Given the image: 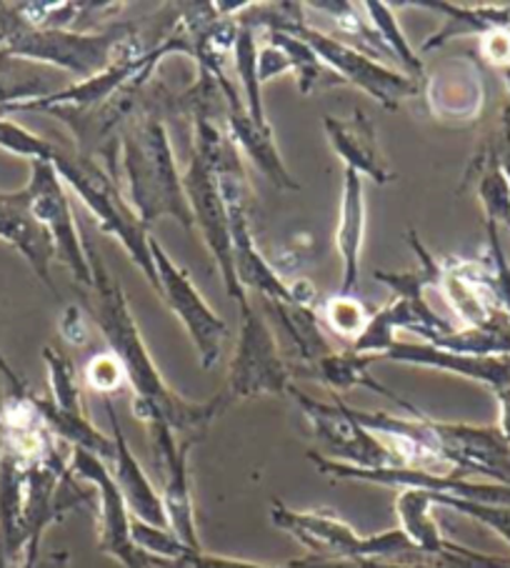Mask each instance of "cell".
<instances>
[{
    "instance_id": "38",
    "label": "cell",
    "mask_w": 510,
    "mask_h": 568,
    "mask_svg": "<svg viewBox=\"0 0 510 568\" xmlns=\"http://www.w3.org/2000/svg\"><path fill=\"white\" fill-rule=\"evenodd\" d=\"M293 65H290V58L280 51L278 45H263L258 51V81L261 85L268 83L271 78H278L283 73H290Z\"/></svg>"
},
{
    "instance_id": "8",
    "label": "cell",
    "mask_w": 510,
    "mask_h": 568,
    "mask_svg": "<svg viewBox=\"0 0 510 568\" xmlns=\"http://www.w3.org/2000/svg\"><path fill=\"white\" fill-rule=\"evenodd\" d=\"M293 388V371L280 356L268 321L251 303L241 306V331L228 381L221 390L225 408L258 396H286Z\"/></svg>"
},
{
    "instance_id": "1",
    "label": "cell",
    "mask_w": 510,
    "mask_h": 568,
    "mask_svg": "<svg viewBox=\"0 0 510 568\" xmlns=\"http://www.w3.org/2000/svg\"><path fill=\"white\" fill-rule=\"evenodd\" d=\"M85 251L88 261H91L93 283L88 288H81L83 306L95 326L101 328L108 346H111V354L121 361L128 376V386L133 388L135 416L141 420L161 418L178 436L201 438L213 420L223 416L228 408L223 406L221 396L195 404V400L178 396L165 384L159 366L151 358L149 346H145L141 336V328L135 323L123 286L111 276L103 258L98 256L88 241Z\"/></svg>"
},
{
    "instance_id": "7",
    "label": "cell",
    "mask_w": 510,
    "mask_h": 568,
    "mask_svg": "<svg viewBox=\"0 0 510 568\" xmlns=\"http://www.w3.org/2000/svg\"><path fill=\"white\" fill-rule=\"evenodd\" d=\"M271 521L280 531L306 546L313 558L323 561H428L430 556L420 554L408 541L400 528H390L376 536H360L343 518L326 511H296L280 501L271 504Z\"/></svg>"
},
{
    "instance_id": "35",
    "label": "cell",
    "mask_w": 510,
    "mask_h": 568,
    "mask_svg": "<svg viewBox=\"0 0 510 568\" xmlns=\"http://www.w3.org/2000/svg\"><path fill=\"white\" fill-rule=\"evenodd\" d=\"M486 231H488V271H486V281L488 288L493 291V296L498 301L500 311L506 313L510 321V263L503 253V246H500V236H498V225L486 221Z\"/></svg>"
},
{
    "instance_id": "15",
    "label": "cell",
    "mask_w": 510,
    "mask_h": 568,
    "mask_svg": "<svg viewBox=\"0 0 510 568\" xmlns=\"http://www.w3.org/2000/svg\"><path fill=\"white\" fill-rule=\"evenodd\" d=\"M223 93H225V133L233 141L238 151H243L253 165H258V171L266 175V179L276 185L280 191H298V181L293 179L286 161L280 159L276 149V141H273V129H261L255 123L248 111H245L243 98L235 91L231 78L223 81Z\"/></svg>"
},
{
    "instance_id": "24",
    "label": "cell",
    "mask_w": 510,
    "mask_h": 568,
    "mask_svg": "<svg viewBox=\"0 0 510 568\" xmlns=\"http://www.w3.org/2000/svg\"><path fill=\"white\" fill-rule=\"evenodd\" d=\"M436 498L428 491H414L406 488L396 498V516L398 528L408 536V541L414 544L420 554L430 558H453L466 551V546H458L448 541L440 531V526L434 516Z\"/></svg>"
},
{
    "instance_id": "13",
    "label": "cell",
    "mask_w": 510,
    "mask_h": 568,
    "mask_svg": "<svg viewBox=\"0 0 510 568\" xmlns=\"http://www.w3.org/2000/svg\"><path fill=\"white\" fill-rule=\"evenodd\" d=\"M149 246L155 263V273H159L161 298L169 303V308L178 316L183 328L188 331L193 346L198 351L201 366L213 368L221 358L223 338L225 333H228V326H225V321L208 306V301L201 296V291L193 286L188 271L181 268L178 263L169 256V251L161 246L153 233Z\"/></svg>"
},
{
    "instance_id": "39",
    "label": "cell",
    "mask_w": 510,
    "mask_h": 568,
    "mask_svg": "<svg viewBox=\"0 0 510 568\" xmlns=\"http://www.w3.org/2000/svg\"><path fill=\"white\" fill-rule=\"evenodd\" d=\"M480 53L486 55L490 65L506 71V68H510V31H498L480 38Z\"/></svg>"
},
{
    "instance_id": "29",
    "label": "cell",
    "mask_w": 510,
    "mask_h": 568,
    "mask_svg": "<svg viewBox=\"0 0 510 568\" xmlns=\"http://www.w3.org/2000/svg\"><path fill=\"white\" fill-rule=\"evenodd\" d=\"M233 58L235 73L241 78L245 111H248L251 119L258 123L261 129H271V123L266 119V108H263V93L258 81V48H255V31H251V28L241 26L238 38H235L233 45Z\"/></svg>"
},
{
    "instance_id": "26",
    "label": "cell",
    "mask_w": 510,
    "mask_h": 568,
    "mask_svg": "<svg viewBox=\"0 0 510 568\" xmlns=\"http://www.w3.org/2000/svg\"><path fill=\"white\" fill-rule=\"evenodd\" d=\"M55 91H61L43 65L28 63L11 53L0 51V115L6 108L23 101H35Z\"/></svg>"
},
{
    "instance_id": "18",
    "label": "cell",
    "mask_w": 510,
    "mask_h": 568,
    "mask_svg": "<svg viewBox=\"0 0 510 568\" xmlns=\"http://www.w3.org/2000/svg\"><path fill=\"white\" fill-rule=\"evenodd\" d=\"M380 361H396V364L436 368V371H443V374L476 381V384H483L490 390H496L510 381V358L453 354V351L430 346L426 341H420V344L396 341V344L380 356Z\"/></svg>"
},
{
    "instance_id": "25",
    "label": "cell",
    "mask_w": 510,
    "mask_h": 568,
    "mask_svg": "<svg viewBox=\"0 0 510 568\" xmlns=\"http://www.w3.org/2000/svg\"><path fill=\"white\" fill-rule=\"evenodd\" d=\"M273 316H276L278 326L286 331L293 348L298 351V364H290V371L316 364L318 358L330 354V344L320 333V326L316 321V313L310 311L306 303H278L266 301Z\"/></svg>"
},
{
    "instance_id": "16",
    "label": "cell",
    "mask_w": 510,
    "mask_h": 568,
    "mask_svg": "<svg viewBox=\"0 0 510 568\" xmlns=\"http://www.w3.org/2000/svg\"><path fill=\"white\" fill-rule=\"evenodd\" d=\"M328 143L333 153L346 163L348 171H356L360 179H368L378 185H388L396 179V171L390 169L386 155L380 153L376 123L368 119L366 111H353L348 119H323Z\"/></svg>"
},
{
    "instance_id": "3",
    "label": "cell",
    "mask_w": 510,
    "mask_h": 568,
    "mask_svg": "<svg viewBox=\"0 0 510 568\" xmlns=\"http://www.w3.org/2000/svg\"><path fill=\"white\" fill-rule=\"evenodd\" d=\"M243 8L245 11L235 16V21L243 28H251V31L266 28V31H280L300 38L343 83L358 85L363 93L376 98L386 111H398L400 103L420 93L424 81L394 71V68L382 65L376 58L358 51V48H350L340 43L338 38L316 31L303 16L300 3H245Z\"/></svg>"
},
{
    "instance_id": "27",
    "label": "cell",
    "mask_w": 510,
    "mask_h": 568,
    "mask_svg": "<svg viewBox=\"0 0 510 568\" xmlns=\"http://www.w3.org/2000/svg\"><path fill=\"white\" fill-rule=\"evenodd\" d=\"M363 8H366L368 23L373 26V31L378 33L382 45L388 48L390 61L400 68V73L416 78V81H424L426 78L424 61H420L418 53L410 48L408 38L404 36V31H400L390 6L380 3V0H368V3H363Z\"/></svg>"
},
{
    "instance_id": "17",
    "label": "cell",
    "mask_w": 510,
    "mask_h": 568,
    "mask_svg": "<svg viewBox=\"0 0 510 568\" xmlns=\"http://www.w3.org/2000/svg\"><path fill=\"white\" fill-rule=\"evenodd\" d=\"M103 406H105V414H108V424H111L113 430V446H115V454H113V478L118 484V491H121L123 501L128 506V511H131L133 518H139L143 524H151V526H161V528H171L169 526V516H165V508L161 501V494L155 491V486L151 484L149 474L143 471V466L135 454L131 450V444H128V438L123 434V426L121 420L115 416V408H113V398H103Z\"/></svg>"
},
{
    "instance_id": "6",
    "label": "cell",
    "mask_w": 510,
    "mask_h": 568,
    "mask_svg": "<svg viewBox=\"0 0 510 568\" xmlns=\"http://www.w3.org/2000/svg\"><path fill=\"white\" fill-rule=\"evenodd\" d=\"M195 143L188 161V169L183 171V189L188 199L195 231L201 233L205 246H208L215 266L221 271L223 286L228 298L238 303V308L245 306L248 293L235 276L233 261V239H231V221L225 211V201L215 175V149H218L225 131L218 123L195 119Z\"/></svg>"
},
{
    "instance_id": "44",
    "label": "cell",
    "mask_w": 510,
    "mask_h": 568,
    "mask_svg": "<svg viewBox=\"0 0 510 568\" xmlns=\"http://www.w3.org/2000/svg\"><path fill=\"white\" fill-rule=\"evenodd\" d=\"M503 75H506V83H508V91H510V68H506Z\"/></svg>"
},
{
    "instance_id": "42",
    "label": "cell",
    "mask_w": 510,
    "mask_h": 568,
    "mask_svg": "<svg viewBox=\"0 0 510 568\" xmlns=\"http://www.w3.org/2000/svg\"><path fill=\"white\" fill-rule=\"evenodd\" d=\"M41 541H43V534H35L31 541H28L26 551L21 556V566L18 568H35L38 566V558H41Z\"/></svg>"
},
{
    "instance_id": "45",
    "label": "cell",
    "mask_w": 510,
    "mask_h": 568,
    "mask_svg": "<svg viewBox=\"0 0 510 568\" xmlns=\"http://www.w3.org/2000/svg\"><path fill=\"white\" fill-rule=\"evenodd\" d=\"M0 456H3V434H0Z\"/></svg>"
},
{
    "instance_id": "4",
    "label": "cell",
    "mask_w": 510,
    "mask_h": 568,
    "mask_svg": "<svg viewBox=\"0 0 510 568\" xmlns=\"http://www.w3.org/2000/svg\"><path fill=\"white\" fill-rule=\"evenodd\" d=\"M51 163L55 173L61 175V181L83 201L85 209L91 211L98 229L121 243L128 258L139 266L145 281H149L161 296L159 273H155V263L149 246L151 231L145 229L139 215L131 209V203H128L123 185L115 179V173L108 171L105 165L91 159V155L61 143H55Z\"/></svg>"
},
{
    "instance_id": "5",
    "label": "cell",
    "mask_w": 510,
    "mask_h": 568,
    "mask_svg": "<svg viewBox=\"0 0 510 568\" xmlns=\"http://www.w3.org/2000/svg\"><path fill=\"white\" fill-rule=\"evenodd\" d=\"M139 28L135 26H108L98 33L63 31V28H33L28 26L16 6V26L3 45L6 53H11L21 61L58 68L75 75L78 81H88L98 73L123 61L125 55L141 51Z\"/></svg>"
},
{
    "instance_id": "12",
    "label": "cell",
    "mask_w": 510,
    "mask_h": 568,
    "mask_svg": "<svg viewBox=\"0 0 510 568\" xmlns=\"http://www.w3.org/2000/svg\"><path fill=\"white\" fill-rule=\"evenodd\" d=\"M73 476L91 484L98 494V548L125 568H161L159 561L145 556L133 541V516L128 511L118 484L101 458L83 448H71Z\"/></svg>"
},
{
    "instance_id": "34",
    "label": "cell",
    "mask_w": 510,
    "mask_h": 568,
    "mask_svg": "<svg viewBox=\"0 0 510 568\" xmlns=\"http://www.w3.org/2000/svg\"><path fill=\"white\" fill-rule=\"evenodd\" d=\"M0 149L16 155H23L28 161H48L51 163V155L55 149V141H48L43 135L23 129L21 123L8 119V115H0Z\"/></svg>"
},
{
    "instance_id": "19",
    "label": "cell",
    "mask_w": 510,
    "mask_h": 568,
    "mask_svg": "<svg viewBox=\"0 0 510 568\" xmlns=\"http://www.w3.org/2000/svg\"><path fill=\"white\" fill-rule=\"evenodd\" d=\"M0 241L13 246L21 256L31 263V268L38 278H41L48 288L55 293L53 283V261L55 248L41 223L33 219L31 209H28L26 191L3 193L0 191Z\"/></svg>"
},
{
    "instance_id": "36",
    "label": "cell",
    "mask_w": 510,
    "mask_h": 568,
    "mask_svg": "<svg viewBox=\"0 0 510 568\" xmlns=\"http://www.w3.org/2000/svg\"><path fill=\"white\" fill-rule=\"evenodd\" d=\"M85 384L103 398H111L118 390H123L128 386V376L121 361H118L111 351H103V354L88 361Z\"/></svg>"
},
{
    "instance_id": "40",
    "label": "cell",
    "mask_w": 510,
    "mask_h": 568,
    "mask_svg": "<svg viewBox=\"0 0 510 568\" xmlns=\"http://www.w3.org/2000/svg\"><path fill=\"white\" fill-rule=\"evenodd\" d=\"M493 396L498 400V430L510 444V381L500 388L493 390Z\"/></svg>"
},
{
    "instance_id": "23",
    "label": "cell",
    "mask_w": 510,
    "mask_h": 568,
    "mask_svg": "<svg viewBox=\"0 0 510 568\" xmlns=\"http://www.w3.org/2000/svg\"><path fill=\"white\" fill-rule=\"evenodd\" d=\"M380 361L378 356L370 354H356V351H330L328 356L318 358L316 364L303 366L293 371V376H306V378H316L323 386H328L333 390H353V388H368L376 390V394L386 396L388 400H394L400 408H408L410 400L400 398L394 390H388L380 381L370 374V366Z\"/></svg>"
},
{
    "instance_id": "31",
    "label": "cell",
    "mask_w": 510,
    "mask_h": 568,
    "mask_svg": "<svg viewBox=\"0 0 510 568\" xmlns=\"http://www.w3.org/2000/svg\"><path fill=\"white\" fill-rule=\"evenodd\" d=\"M133 541L145 556L159 561L161 568H169L171 564L178 566L183 558L191 554V548L185 546L171 528L143 524L139 518H133Z\"/></svg>"
},
{
    "instance_id": "32",
    "label": "cell",
    "mask_w": 510,
    "mask_h": 568,
    "mask_svg": "<svg viewBox=\"0 0 510 568\" xmlns=\"http://www.w3.org/2000/svg\"><path fill=\"white\" fill-rule=\"evenodd\" d=\"M326 318H328V326L333 328V333L340 338H348L356 344L360 338V333L366 331L368 321L373 316V311L366 308V303H363L358 296H346V293H336V296H330L326 301Z\"/></svg>"
},
{
    "instance_id": "11",
    "label": "cell",
    "mask_w": 510,
    "mask_h": 568,
    "mask_svg": "<svg viewBox=\"0 0 510 568\" xmlns=\"http://www.w3.org/2000/svg\"><path fill=\"white\" fill-rule=\"evenodd\" d=\"M288 396L296 400L300 414L306 416L308 426L316 436L318 444L326 450V458H333L338 464L358 466V468H386L400 466L394 450H390L378 436L363 428L356 418L350 416L348 404L340 398L326 404L316 400L308 394H303L296 386L288 390Z\"/></svg>"
},
{
    "instance_id": "33",
    "label": "cell",
    "mask_w": 510,
    "mask_h": 568,
    "mask_svg": "<svg viewBox=\"0 0 510 568\" xmlns=\"http://www.w3.org/2000/svg\"><path fill=\"white\" fill-rule=\"evenodd\" d=\"M434 498H436V506H446L460 516L473 518L476 524L490 528V531L503 538V541L510 546V504H480V501H468V498L438 496V494H434Z\"/></svg>"
},
{
    "instance_id": "28",
    "label": "cell",
    "mask_w": 510,
    "mask_h": 568,
    "mask_svg": "<svg viewBox=\"0 0 510 568\" xmlns=\"http://www.w3.org/2000/svg\"><path fill=\"white\" fill-rule=\"evenodd\" d=\"M268 41L273 45H278L280 51L290 58L293 73L298 75V88L303 95H310L313 91H320V88L343 85L340 78L333 73L330 68L300 41V38L280 33V31H268Z\"/></svg>"
},
{
    "instance_id": "41",
    "label": "cell",
    "mask_w": 510,
    "mask_h": 568,
    "mask_svg": "<svg viewBox=\"0 0 510 568\" xmlns=\"http://www.w3.org/2000/svg\"><path fill=\"white\" fill-rule=\"evenodd\" d=\"M13 26H16V6L0 3V51H3L8 36H11V31H13Z\"/></svg>"
},
{
    "instance_id": "2",
    "label": "cell",
    "mask_w": 510,
    "mask_h": 568,
    "mask_svg": "<svg viewBox=\"0 0 510 568\" xmlns=\"http://www.w3.org/2000/svg\"><path fill=\"white\" fill-rule=\"evenodd\" d=\"M123 169V193L145 229L161 219H175L193 233V213L185 199L183 175L175 165L169 131L149 98L143 111L118 135Z\"/></svg>"
},
{
    "instance_id": "43",
    "label": "cell",
    "mask_w": 510,
    "mask_h": 568,
    "mask_svg": "<svg viewBox=\"0 0 510 568\" xmlns=\"http://www.w3.org/2000/svg\"><path fill=\"white\" fill-rule=\"evenodd\" d=\"M71 564V554L68 551H51L38 558V566L35 568H68Z\"/></svg>"
},
{
    "instance_id": "20",
    "label": "cell",
    "mask_w": 510,
    "mask_h": 568,
    "mask_svg": "<svg viewBox=\"0 0 510 568\" xmlns=\"http://www.w3.org/2000/svg\"><path fill=\"white\" fill-rule=\"evenodd\" d=\"M426 91L430 108L443 121H473L483 105V83L478 68L460 58L440 63L438 71L430 75Z\"/></svg>"
},
{
    "instance_id": "10",
    "label": "cell",
    "mask_w": 510,
    "mask_h": 568,
    "mask_svg": "<svg viewBox=\"0 0 510 568\" xmlns=\"http://www.w3.org/2000/svg\"><path fill=\"white\" fill-rule=\"evenodd\" d=\"M26 199L33 219L43 225L55 248V261L73 273L78 288L93 283L91 261H88L85 241L78 231L75 215L68 201L65 183L55 173L53 163L31 161V179L26 183Z\"/></svg>"
},
{
    "instance_id": "30",
    "label": "cell",
    "mask_w": 510,
    "mask_h": 568,
    "mask_svg": "<svg viewBox=\"0 0 510 568\" xmlns=\"http://www.w3.org/2000/svg\"><path fill=\"white\" fill-rule=\"evenodd\" d=\"M43 361L48 366V381H51L53 406L65 410V414H85L73 361L65 354H58L51 346L43 348Z\"/></svg>"
},
{
    "instance_id": "22",
    "label": "cell",
    "mask_w": 510,
    "mask_h": 568,
    "mask_svg": "<svg viewBox=\"0 0 510 568\" xmlns=\"http://www.w3.org/2000/svg\"><path fill=\"white\" fill-rule=\"evenodd\" d=\"M416 6L446 16V23L428 38L424 51L443 48L450 41H458V38H483L498 31H510V6H458L443 3V0H418Z\"/></svg>"
},
{
    "instance_id": "14",
    "label": "cell",
    "mask_w": 510,
    "mask_h": 568,
    "mask_svg": "<svg viewBox=\"0 0 510 568\" xmlns=\"http://www.w3.org/2000/svg\"><path fill=\"white\" fill-rule=\"evenodd\" d=\"M151 434L153 454L163 474V491L161 501L169 516L171 531L191 548V551H203L198 524H195V504L191 491V468L188 456L193 444L198 438H178V434L161 418L143 420Z\"/></svg>"
},
{
    "instance_id": "21",
    "label": "cell",
    "mask_w": 510,
    "mask_h": 568,
    "mask_svg": "<svg viewBox=\"0 0 510 568\" xmlns=\"http://www.w3.org/2000/svg\"><path fill=\"white\" fill-rule=\"evenodd\" d=\"M366 191H363V179L356 171L343 175V193H340V211L336 225V246L343 263L340 291L346 296H356L360 281V253L363 241H366Z\"/></svg>"
},
{
    "instance_id": "37",
    "label": "cell",
    "mask_w": 510,
    "mask_h": 568,
    "mask_svg": "<svg viewBox=\"0 0 510 568\" xmlns=\"http://www.w3.org/2000/svg\"><path fill=\"white\" fill-rule=\"evenodd\" d=\"M175 568H306L300 561L280 564V566H266L255 561H243V558H231V556H218L208 551H191L188 556Z\"/></svg>"
},
{
    "instance_id": "9",
    "label": "cell",
    "mask_w": 510,
    "mask_h": 568,
    "mask_svg": "<svg viewBox=\"0 0 510 568\" xmlns=\"http://www.w3.org/2000/svg\"><path fill=\"white\" fill-rule=\"evenodd\" d=\"M428 450L436 466L458 476H483L490 484L510 486V444L496 426H470L436 420L420 414Z\"/></svg>"
}]
</instances>
